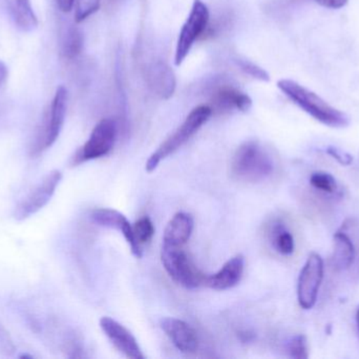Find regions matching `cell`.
<instances>
[{
	"instance_id": "cell-11",
	"label": "cell",
	"mask_w": 359,
	"mask_h": 359,
	"mask_svg": "<svg viewBox=\"0 0 359 359\" xmlns=\"http://www.w3.org/2000/svg\"><path fill=\"white\" fill-rule=\"evenodd\" d=\"M144 76L149 90L159 98L170 99L176 92V74L170 65L162 59H155L147 63Z\"/></svg>"
},
{
	"instance_id": "cell-23",
	"label": "cell",
	"mask_w": 359,
	"mask_h": 359,
	"mask_svg": "<svg viewBox=\"0 0 359 359\" xmlns=\"http://www.w3.org/2000/svg\"><path fill=\"white\" fill-rule=\"evenodd\" d=\"M101 0H75V22L80 23L98 12Z\"/></svg>"
},
{
	"instance_id": "cell-25",
	"label": "cell",
	"mask_w": 359,
	"mask_h": 359,
	"mask_svg": "<svg viewBox=\"0 0 359 359\" xmlns=\"http://www.w3.org/2000/svg\"><path fill=\"white\" fill-rule=\"evenodd\" d=\"M234 61H236V65H238V67H240L243 72L248 74L249 76L255 78V79L261 80V81H269L270 76L267 71L264 70L263 67H259V65H255L252 61L247 60V59L244 58H236Z\"/></svg>"
},
{
	"instance_id": "cell-16",
	"label": "cell",
	"mask_w": 359,
	"mask_h": 359,
	"mask_svg": "<svg viewBox=\"0 0 359 359\" xmlns=\"http://www.w3.org/2000/svg\"><path fill=\"white\" fill-rule=\"evenodd\" d=\"M194 221L191 215L179 212L168 221L163 234V244L170 247H184L191 237Z\"/></svg>"
},
{
	"instance_id": "cell-12",
	"label": "cell",
	"mask_w": 359,
	"mask_h": 359,
	"mask_svg": "<svg viewBox=\"0 0 359 359\" xmlns=\"http://www.w3.org/2000/svg\"><path fill=\"white\" fill-rule=\"evenodd\" d=\"M99 325H100L101 330L103 331L105 337L115 346L116 349L120 353L123 354L126 358L130 359L145 358L136 337L123 325L120 324L113 318H109V316L101 318Z\"/></svg>"
},
{
	"instance_id": "cell-28",
	"label": "cell",
	"mask_w": 359,
	"mask_h": 359,
	"mask_svg": "<svg viewBox=\"0 0 359 359\" xmlns=\"http://www.w3.org/2000/svg\"><path fill=\"white\" fill-rule=\"evenodd\" d=\"M56 1L59 8L65 13L71 12L74 4H75V0H56Z\"/></svg>"
},
{
	"instance_id": "cell-26",
	"label": "cell",
	"mask_w": 359,
	"mask_h": 359,
	"mask_svg": "<svg viewBox=\"0 0 359 359\" xmlns=\"http://www.w3.org/2000/svg\"><path fill=\"white\" fill-rule=\"evenodd\" d=\"M326 152L328 155H330L331 157L334 158L335 160H337V162L343 164V166H350V164L353 162V158H352V156L350 155V154L341 151V150L337 149V148H327Z\"/></svg>"
},
{
	"instance_id": "cell-22",
	"label": "cell",
	"mask_w": 359,
	"mask_h": 359,
	"mask_svg": "<svg viewBox=\"0 0 359 359\" xmlns=\"http://www.w3.org/2000/svg\"><path fill=\"white\" fill-rule=\"evenodd\" d=\"M135 240L140 246L147 244L155 235V226L149 217H142L133 225Z\"/></svg>"
},
{
	"instance_id": "cell-8",
	"label": "cell",
	"mask_w": 359,
	"mask_h": 359,
	"mask_svg": "<svg viewBox=\"0 0 359 359\" xmlns=\"http://www.w3.org/2000/svg\"><path fill=\"white\" fill-rule=\"evenodd\" d=\"M324 272V259L318 253H311L297 280V301L302 309L311 310L316 306Z\"/></svg>"
},
{
	"instance_id": "cell-24",
	"label": "cell",
	"mask_w": 359,
	"mask_h": 359,
	"mask_svg": "<svg viewBox=\"0 0 359 359\" xmlns=\"http://www.w3.org/2000/svg\"><path fill=\"white\" fill-rule=\"evenodd\" d=\"M287 352L289 356L295 359H307L309 358L307 339L304 335L292 337L287 344Z\"/></svg>"
},
{
	"instance_id": "cell-14",
	"label": "cell",
	"mask_w": 359,
	"mask_h": 359,
	"mask_svg": "<svg viewBox=\"0 0 359 359\" xmlns=\"http://www.w3.org/2000/svg\"><path fill=\"white\" fill-rule=\"evenodd\" d=\"M161 328L181 353H196L198 348V334L187 322L178 318H164Z\"/></svg>"
},
{
	"instance_id": "cell-13",
	"label": "cell",
	"mask_w": 359,
	"mask_h": 359,
	"mask_svg": "<svg viewBox=\"0 0 359 359\" xmlns=\"http://www.w3.org/2000/svg\"><path fill=\"white\" fill-rule=\"evenodd\" d=\"M90 219L93 223L100 227L109 228L115 229L126 238V242L130 248V252L136 259L142 257V248L140 244L136 242L133 231V225L130 223L126 215L121 212L113 209H96L90 213Z\"/></svg>"
},
{
	"instance_id": "cell-27",
	"label": "cell",
	"mask_w": 359,
	"mask_h": 359,
	"mask_svg": "<svg viewBox=\"0 0 359 359\" xmlns=\"http://www.w3.org/2000/svg\"><path fill=\"white\" fill-rule=\"evenodd\" d=\"M323 8H331V10H339L347 6L349 0H312Z\"/></svg>"
},
{
	"instance_id": "cell-6",
	"label": "cell",
	"mask_w": 359,
	"mask_h": 359,
	"mask_svg": "<svg viewBox=\"0 0 359 359\" xmlns=\"http://www.w3.org/2000/svg\"><path fill=\"white\" fill-rule=\"evenodd\" d=\"M117 134L118 128L115 120L111 118L100 120L93 129L88 141L74 156L72 164L79 166L84 162L109 155L115 145Z\"/></svg>"
},
{
	"instance_id": "cell-10",
	"label": "cell",
	"mask_w": 359,
	"mask_h": 359,
	"mask_svg": "<svg viewBox=\"0 0 359 359\" xmlns=\"http://www.w3.org/2000/svg\"><path fill=\"white\" fill-rule=\"evenodd\" d=\"M210 107L212 114L238 111L246 113L252 107V100L248 94L238 86L228 82H217L210 91Z\"/></svg>"
},
{
	"instance_id": "cell-5",
	"label": "cell",
	"mask_w": 359,
	"mask_h": 359,
	"mask_svg": "<svg viewBox=\"0 0 359 359\" xmlns=\"http://www.w3.org/2000/svg\"><path fill=\"white\" fill-rule=\"evenodd\" d=\"M161 261L170 278L180 286L190 290L205 286L207 275L194 266L183 247L162 244Z\"/></svg>"
},
{
	"instance_id": "cell-4",
	"label": "cell",
	"mask_w": 359,
	"mask_h": 359,
	"mask_svg": "<svg viewBox=\"0 0 359 359\" xmlns=\"http://www.w3.org/2000/svg\"><path fill=\"white\" fill-rule=\"evenodd\" d=\"M67 99H69V93L67 88L63 86H59L44 116L41 128L32 145V156L40 155L56 143L65 124Z\"/></svg>"
},
{
	"instance_id": "cell-30",
	"label": "cell",
	"mask_w": 359,
	"mask_h": 359,
	"mask_svg": "<svg viewBox=\"0 0 359 359\" xmlns=\"http://www.w3.org/2000/svg\"><path fill=\"white\" fill-rule=\"evenodd\" d=\"M356 325H358V337H359V307L358 309V312H356Z\"/></svg>"
},
{
	"instance_id": "cell-21",
	"label": "cell",
	"mask_w": 359,
	"mask_h": 359,
	"mask_svg": "<svg viewBox=\"0 0 359 359\" xmlns=\"http://www.w3.org/2000/svg\"><path fill=\"white\" fill-rule=\"evenodd\" d=\"M310 185L316 190L326 195H335L339 193V187L337 179L330 173L325 171L313 172L310 176Z\"/></svg>"
},
{
	"instance_id": "cell-15",
	"label": "cell",
	"mask_w": 359,
	"mask_h": 359,
	"mask_svg": "<svg viewBox=\"0 0 359 359\" xmlns=\"http://www.w3.org/2000/svg\"><path fill=\"white\" fill-rule=\"evenodd\" d=\"M245 270V259L238 254L224 263L223 267L212 275H207L205 286L217 291L233 288L242 280Z\"/></svg>"
},
{
	"instance_id": "cell-17",
	"label": "cell",
	"mask_w": 359,
	"mask_h": 359,
	"mask_svg": "<svg viewBox=\"0 0 359 359\" xmlns=\"http://www.w3.org/2000/svg\"><path fill=\"white\" fill-rule=\"evenodd\" d=\"M334 248H333L332 263L335 269L343 271L354 265L356 259V247L345 228L335 232Z\"/></svg>"
},
{
	"instance_id": "cell-1",
	"label": "cell",
	"mask_w": 359,
	"mask_h": 359,
	"mask_svg": "<svg viewBox=\"0 0 359 359\" xmlns=\"http://www.w3.org/2000/svg\"><path fill=\"white\" fill-rule=\"evenodd\" d=\"M278 88L295 105H299L303 111L320 124L334 129H343L349 126V117L344 112L335 109L322 97L297 84L294 80H278Z\"/></svg>"
},
{
	"instance_id": "cell-2",
	"label": "cell",
	"mask_w": 359,
	"mask_h": 359,
	"mask_svg": "<svg viewBox=\"0 0 359 359\" xmlns=\"http://www.w3.org/2000/svg\"><path fill=\"white\" fill-rule=\"evenodd\" d=\"M230 168L231 174L238 181L259 183L272 174L274 162L261 143L250 141L238 148Z\"/></svg>"
},
{
	"instance_id": "cell-29",
	"label": "cell",
	"mask_w": 359,
	"mask_h": 359,
	"mask_svg": "<svg viewBox=\"0 0 359 359\" xmlns=\"http://www.w3.org/2000/svg\"><path fill=\"white\" fill-rule=\"evenodd\" d=\"M6 78H8V67L6 63L0 60V88L6 82Z\"/></svg>"
},
{
	"instance_id": "cell-7",
	"label": "cell",
	"mask_w": 359,
	"mask_h": 359,
	"mask_svg": "<svg viewBox=\"0 0 359 359\" xmlns=\"http://www.w3.org/2000/svg\"><path fill=\"white\" fill-rule=\"evenodd\" d=\"M209 18H210V14L206 4L202 0H194L191 10L180 31L178 40H177L176 52H175V65L177 67L183 63L196 40L206 31Z\"/></svg>"
},
{
	"instance_id": "cell-3",
	"label": "cell",
	"mask_w": 359,
	"mask_h": 359,
	"mask_svg": "<svg viewBox=\"0 0 359 359\" xmlns=\"http://www.w3.org/2000/svg\"><path fill=\"white\" fill-rule=\"evenodd\" d=\"M212 115L209 105H198L194 107L187 117L184 120L183 124L172 133L165 141L160 145V147L149 156L145 164V170L149 173L154 172L159 167L163 160L170 157V155L181 149L207 122Z\"/></svg>"
},
{
	"instance_id": "cell-19",
	"label": "cell",
	"mask_w": 359,
	"mask_h": 359,
	"mask_svg": "<svg viewBox=\"0 0 359 359\" xmlns=\"http://www.w3.org/2000/svg\"><path fill=\"white\" fill-rule=\"evenodd\" d=\"M13 20L19 30L32 32L38 27V18L29 0H8Z\"/></svg>"
},
{
	"instance_id": "cell-18",
	"label": "cell",
	"mask_w": 359,
	"mask_h": 359,
	"mask_svg": "<svg viewBox=\"0 0 359 359\" xmlns=\"http://www.w3.org/2000/svg\"><path fill=\"white\" fill-rule=\"evenodd\" d=\"M268 237L272 248L283 256H291L295 251V240L290 230L283 221L271 223L268 230Z\"/></svg>"
},
{
	"instance_id": "cell-9",
	"label": "cell",
	"mask_w": 359,
	"mask_h": 359,
	"mask_svg": "<svg viewBox=\"0 0 359 359\" xmlns=\"http://www.w3.org/2000/svg\"><path fill=\"white\" fill-rule=\"evenodd\" d=\"M62 181V173L53 170L42 179L41 183L34 188L15 209L14 217L22 221L39 212L52 200L57 188Z\"/></svg>"
},
{
	"instance_id": "cell-20",
	"label": "cell",
	"mask_w": 359,
	"mask_h": 359,
	"mask_svg": "<svg viewBox=\"0 0 359 359\" xmlns=\"http://www.w3.org/2000/svg\"><path fill=\"white\" fill-rule=\"evenodd\" d=\"M83 42V34L81 31L75 25H69L63 37L62 48H61L63 56L69 60L77 58L81 54Z\"/></svg>"
}]
</instances>
